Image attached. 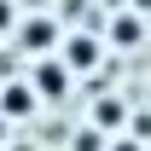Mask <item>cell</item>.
<instances>
[{"mask_svg":"<svg viewBox=\"0 0 151 151\" xmlns=\"http://www.w3.org/2000/svg\"><path fill=\"white\" fill-rule=\"evenodd\" d=\"M139 41H145V18L116 12V18H111V47H139Z\"/></svg>","mask_w":151,"mask_h":151,"instance_id":"6","label":"cell"},{"mask_svg":"<svg viewBox=\"0 0 151 151\" xmlns=\"http://www.w3.org/2000/svg\"><path fill=\"white\" fill-rule=\"evenodd\" d=\"M29 93H35V99H64V93H70V70H64L58 58H41L35 76H29Z\"/></svg>","mask_w":151,"mask_h":151,"instance_id":"1","label":"cell"},{"mask_svg":"<svg viewBox=\"0 0 151 151\" xmlns=\"http://www.w3.org/2000/svg\"><path fill=\"white\" fill-rule=\"evenodd\" d=\"M128 122V99L122 93H93V128L105 134V128H122Z\"/></svg>","mask_w":151,"mask_h":151,"instance_id":"4","label":"cell"},{"mask_svg":"<svg viewBox=\"0 0 151 151\" xmlns=\"http://www.w3.org/2000/svg\"><path fill=\"white\" fill-rule=\"evenodd\" d=\"M105 151H145V145H134V139H116V145H105Z\"/></svg>","mask_w":151,"mask_h":151,"instance_id":"10","label":"cell"},{"mask_svg":"<svg viewBox=\"0 0 151 151\" xmlns=\"http://www.w3.org/2000/svg\"><path fill=\"white\" fill-rule=\"evenodd\" d=\"M12 151H35V145H12Z\"/></svg>","mask_w":151,"mask_h":151,"instance_id":"12","label":"cell"},{"mask_svg":"<svg viewBox=\"0 0 151 151\" xmlns=\"http://www.w3.org/2000/svg\"><path fill=\"white\" fill-rule=\"evenodd\" d=\"M58 64H64L70 76H87V70L99 64V41H93V35H70L64 47H58Z\"/></svg>","mask_w":151,"mask_h":151,"instance_id":"2","label":"cell"},{"mask_svg":"<svg viewBox=\"0 0 151 151\" xmlns=\"http://www.w3.org/2000/svg\"><path fill=\"white\" fill-rule=\"evenodd\" d=\"M18 41H23V52H52V47H58V23L52 18H41V12H35V18H23L18 23Z\"/></svg>","mask_w":151,"mask_h":151,"instance_id":"3","label":"cell"},{"mask_svg":"<svg viewBox=\"0 0 151 151\" xmlns=\"http://www.w3.org/2000/svg\"><path fill=\"white\" fill-rule=\"evenodd\" d=\"M0 145H6V116H0Z\"/></svg>","mask_w":151,"mask_h":151,"instance_id":"11","label":"cell"},{"mask_svg":"<svg viewBox=\"0 0 151 151\" xmlns=\"http://www.w3.org/2000/svg\"><path fill=\"white\" fill-rule=\"evenodd\" d=\"M70 151H105V134H99V128H81L70 139Z\"/></svg>","mask_w":151,"mask_h":151,"instance_id":"7","label":"cell"},{"mask_svg":"<svg viewBox=\"0 0 151 151\" xmlns=\"http://www.w3.org/2000/svg\"><path fill=\"white\" fill-rule=\"evenodd\" d=\"M12 23H18V12H12V6L0 0V29H12Z\"/></svg>","mask_w":151,"mask_h":151,"instance_id":"8","label":"cell"},{"mask_svg":"<svg viewBox=\"0 0 151 151\" xmlns=\"http://www.w3.org/2000/svg\"><path fill=\"white\" fill-rule=\"evenodd\" d=\"M128 12H134V18H145V12H151V0H128Z\"/></svg>","mask_w":151,"mask_h":151,"instance_id":"9","label":"cell"},{"mask_svg":"<svg viewBox=\"0 0 151 151\" xmlns=\"http://www.w3.org/2000/svg\"><path fill=\"white\" fill-rule=\"evenodd\" d=\"M0 116H6V122H12V116H35L29 81H6V87H0Z\"/></svg>","mask_w":151,"mask_h":151,"instance_id":"5","label":"cell"}]
</instances>
